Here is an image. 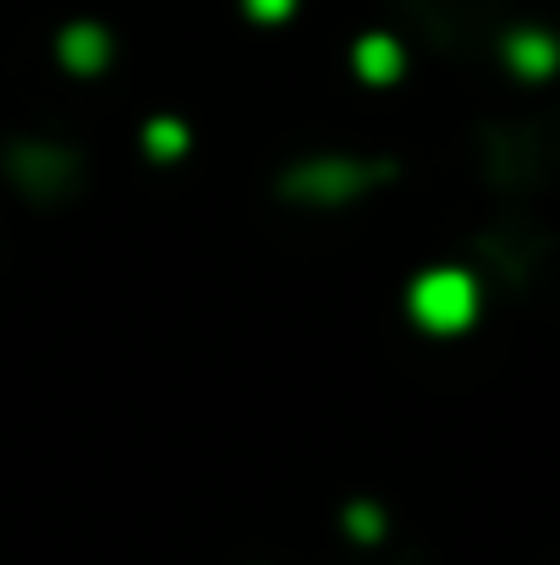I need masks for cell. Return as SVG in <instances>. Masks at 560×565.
I'll list each match as a JSON object with an SVG mask.
<instances>
[{
    "instance_id": "3",
    "label": "cell",
    "mask_w": 560,
    "mask_h": 565,
    "mask_svg": "<svg viewBox=\"0 0 560 565\" xmlns=\"http://www.w3.org/2000/svg\"><path fill=\"white\" fill-rule=\"evenodd\" d=\"M6 177L39 203H61L83 182V160L61 143H11L6 149Z\"/></svg>"
},
{
    "instance_id": "5",
    "label": "cell",
    "mask_w": 560,
    "mask_h": 565,
    "mask_svg": "<svg viewBox=\"0 0 560 565\" xmlns=\"http://www.w3.org/2000/svg\"><path fill=\"white\" fill-rule=\"evenodd\" d=\"M352 66H358L363 83H395L401 77V44L390 33H369V39H358Z\"/></svg>"
},
{
    "instance_id": "8",
    "label": "cell",
    "mask_w": 560,
    "mask_h": 565,
    "mask_svg": "<svg viewBox=\"0 0 560 565\" xmlns=\"http://www.w3.org/2000/svg\"><path fill=\"white\" fill-rule=\"evenodd\" d=\"M347 533H358V539H379V533H384V522H379V511H369V505H352V511H347Z\"/></svg>"
},
{
    "instance_id": "1",
    "label": "cell",
    "mask_w": 560,
    "mask_h": 565,
    "mask_svg": "<svg viewBox=\"0 0 560 565\" xmlns=\"http://www.w3.org/2000/svg\"><path fill=\"white\" fill-rule=\"evenodd\" d=\"M478 308H484V291L467 269L456 264H434L423 269L412 286H406V313L423 335H467L478 324Z\"/></svg>"
},
{
    "instance_id": "4",
    "label": "cell",
    "mask_w": 560,
    "mask_h": 565,
    "mask_svg": "<svg viewBox=\"0 0 560 565\" xmlns=\"http://www.w3.org/2000/svg\"><path fill=\"white\" fill-rule=\"evenodd\" d=\"M506 61H511V72H517V77L545 83V77L560 66L556 33H545V28H517V33L506 39Z\"/></svg>"
},
{
    "instance_id": "7",
    "label": "cell",
    "mask_w": 560,
    "mask_h": 565,
    "mask_svg": "<svg viewBox=\"0 0 560 565\" xmlns=\"http://www.w3.org/2000/svg\"><path fill=\"white\" fill-rule=\"evenodd\" d=\"M144 149H149L160 166H177V160L187 154V127L182 121H171V116H155L149 132H144Z\"/></svg>"
},
{
    "instance_id": "2",
    "label": "cell",
    "mask_w": 560,
    "mask_h": 565,
    "mask_svg": "<svg viewBox=\"0 0 560 565\" xmlns=\"http://www.w3.org/2000/svg\"><path fill=\"white\" fill-rule=\"evenodd\" d=\"M384 177H390V166H369V160H303L281 177V192L297 203H314V209H341Z\"/></svg>"
},
{
    "instance_id": "9",
    "label": "cell",
    "mask_w": 560,
    "mask_h": 565,
    "mask_svg": "<svg viewBox=\"0 0 560 565\" xmlns=\"http://www.w3.org/2000/svg\"><path fill=\"white\" fill-rule=\"evenodd\" d=\"M253 6V17H264V22H281L286 11H292V0H247Z\"/></svg>"
},
{
    "instance_id": "6",
    "label": "cell",
    "mask_w": 560,
    "mask_h": 565,
    "mask_svg": "<svg viewBox=\"0 0 560 565\" xmlns=\"http://www.w3.org/2000/svg\"><path fill=\"white\" fill-rule=\"evenodd\" d=\"M61 61H66L72 72L94 77V72L110 61V39H105L99 28H66V39H61Z\"/></svg>"
}]
</instances>
